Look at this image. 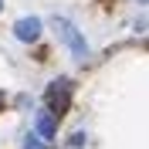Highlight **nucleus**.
<instances>
[{"label": "nucleus", "instance_id": "nucleus-1", "mask_svg": "<svg viewBox=\"0 0 149 149\" xmlns=\"http://www.w3.org/2000/svg\"><path fill=\"white\" fill-rule=\"evenodd\" d=\"M68 105H71V81H68V78L51 81L47 85V112H51L54 119H61L68 112Z\"/></svg>", "mask_w": 149, "mask_h": 149}, {"label": "nucleus", "instance_id": "nucleus-2", "mask_svg": "<svg viewBox=\"0 0 149 149\" xmlns=\"http://www.w3.org/2000/svg\"><path fill=\"white\" fill-rule=\"evenodd\" d=\"M54 31H58V37L65 41L68 47H71V54L81 61L85 54H88V44H85V37L78 34V27H74L71 20H65V17H54Z\"/></svg>", "mask_w": 149, "mask_h": 149}, {"label": "nucleus", "instance_id": "nucleus-3", "mask_svg": "<svg viewBox=\"0 0 149 149\" xmlns=\"http://www.w3.org/2000/svg\"><path fill=\"white\" fill-rule=\"evenodd\" d=\"M34 136H37L41 142H51V139L58 136V119H54L47 109H41V112L34 115Z\"/></svg>", "mask_w": 149, "mask_h": 149}, {"label": "nucleus", "instance_id": "nucleus-4", "mask_svg": "<svg viewBox=\"0 0 149 149\" xmlns=\"http://www.w3.org/2000/svg\"><path fill=\"white\" fill-rule=\"evenodd\" d=\"M14 34H17V41H37L41 37V20L37 17H20L14 24Z\"/></svg>", "mask_w": 149, "mask_h": 149}, {"label": "nucleus", "instance_id": "nucleus-5", "mask_svg": "<svg viewBox=\"0 0 149 149\" xmlns=\"http://www.w3.org/2000/svg\"><path fill=\"white\" fill-rule=\"evenodd\" d=\"M24 149H44V142L37 139L34 132H27V139H24Z\"/></svg>", "mask_w": 149, "mask_h": 149}, {"label": "nucleus", "instance_id": "nucleus-6", "mask_svg": "<svg viewBox=\"0 0 149 149\" xmlns=\"http://www.w3.org/2000/svg\"><path fill=\"white\" fill-rule=\"evenodd\" d=\"M139 3H149V0H139Z\"/></svg>", "mask_w": 149, "mask_h": 149}, {"label": "nucleus", "instance_id": "nucleus-7", "mask_svg": "<svg viewBox=\"0 0 149 149\" xmlns=\"http://www.w3.org/2000/svg\"><path fill=\"white\" fill-rule=\"evenodd\" d=\"M0 3H3V0H0Z\"/></svg>", "mask_w": 149, "mask_h": 149}]
</instances>
